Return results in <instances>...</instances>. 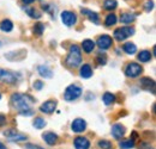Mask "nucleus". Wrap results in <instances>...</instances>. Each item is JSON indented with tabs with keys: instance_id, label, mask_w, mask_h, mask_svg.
I'll return each mask as SVG.
<instances>
[{
	"instance_id": "f257e3e1",
	"label": "nucleus",
	"mask_w": 156,
	"mask_h": 149,
	"mask_svg": "<svg viewBox=\"0 0 156 149\" xmlns=\"http://www.w3.org/2000/svg\"><path fill=\"white\" fill-rule=\"evenodd\" d=\"M11 101H12V105H13L17 110H20V112H22V111H24V110L30 109V105H31V103H33L34 100H33V98L29 97V95L16 93L11 97Z\"/></svg>"
},
{
	"instance_id": "f03ea898",
	"label": "nucleus",
	"mask_w": 156,
	"mask_h": 149,
	"mask_svg": "<svg viewBox=\"0 0 156 149\" xmlns=\"http://www.w3.org/2000/svg\"><path fill=\"white\" fill-rule=\"evenodd\" d=\"M82 62V54H80V49L78 45H71L70 48V53L66 58V63L70 67H77L79 63Z\"/></svg>"
},
{
	"instance_id": "7ed1b4c3",
	"label": "nucleus",
	"mask_w": 156,
	"mask_h": 149,
	"mask_svg": "<svg viewBox=\"0 0 156 149\" xmlns=\"http://www.w3.org/2000/svg\"><path fill=\"white\" fill-rule=\"evenodd\" d=\"M80 94H82V88H80V87H78L76 85H70V86L65 90L64 98H65V100H67V101H72V100H76L77 98H79Z\"/></svg>"
},
{
	"instance_id": "20e7f679",
	"label": "nucleus",
	"mask_w": 156,
	"mask_h": 149,
	"mask_svg": "<svg viewBox=\"0 0 156 149\" xmlns=\"http://www.w3.org/2000/svg\"><path fill=\"white\" fill-rule=\"evenodd\" d=\"M135 34V29L131 28V26H122V28H119L114 31V38L117 41H124L127 37L132 36Z\"/></svg>"
},
{
	"instance_id": "39448f33",
	"label": "nucleus",
	"mask_w": 156,
	"mask_h": 149,
	"mask_svg": "<svg viewBox=\"0 0 156 149\" xmlns=\"http://www.w3.org/2000/svg\"><path fill=\"white\" fill-rule=\"evenodd\" d=\"M140 73H142V67L138 63H136V62L129 63L126 66V68H125V74L127 75V76H130V78H136Z\"/></svg>"
},
{
	"instance_id": "423d86ee",
	"label": "nucleus",
	"mask_w": 156,
	"mask_h": 149,
	"mask_svg": "<svg viewBox=\"0 0 156 149\" xmlns=\"http://www.w3.org/2000/svg\"><path fill=\"white\" fill-rule=\"evenodd\" d=\"M61 20L66 26H72L77 22V16L71 11H64L61 13Z\"/></svg>"
},
{
	"instance_id": "0eeeda50",
	"label": "nucleus",
	"mask_w": 156,
	"mask_h": 149,
	"mask_svg": "<svg viewBox=\"0 0 156 149\" xmlns=\"http://www.w3.org/2000/svg\"><path fill=\"white\" fill-rule=\"evenodd\" d=\"M0 80L5 81V82H9V84H15L17 81V78H16L15 74H12V73L0 68Z\"/></svg>"
},
{
	"instance_id": "6e6552de",
	"label": "nucleus",
	"mask_w": 156,
	"mask_h": 149,
	"mask_svg": "<svg viewBox=\"0 0 156 149\" xmlns=\"http://www.w3.org/2000/svg\"><path fill=\"white\" fill-rule=\"evenodd\" d=\"M71 128H72V131H73V132H83V131L85 130V128H87V123H85L84 119L77 118V119H75V121L72 122Z\"/></svg>"
},
{
	"instance_id": "1a4fd4ad",
	"label": "nucleus",
	"mask_w": 156,
	"mask_h": 149,
	"mask_svg": "<svg viewBox=\"0 0 156 149\" xmlns=\"http://www.w3.org/2000/svg\"><path fill=\"white\" fill-rule=\"evenodd\" d=\"M55 108H57V101L55 100H47L40 106V110L44 112V113H52V112H54Z\"/></svg>"
},
{
	"instance_id": "9d476101",
	"label": "nucleus",
	"mask_w": 156,
	"mask_h": 149,
	"mask_svg": "<svg viewBox=\"0 0 156 149\" xmlns=\"http://www.w3.org/2000/svg\"><path fill=\"white\" fill-rule=\"evenodd\" d=\"M112 43H113L112 37H109L108 35H102L101 37H98L96 44H98L101 49H108L112 45Z\"/></svg>"
},
{
	"instance_id": "9b49d317",
	"label": "nucleus",
	"mask_w": 156,
	"mask_h": 149,
	"mask_svg": "<svg viewBox=\"0 0 156 149\" xmlns=\"http://www.w3.org/2000/svg\"><path fill=\"white\" fill-rule=\"evenodd\" d=\"M5 136H7L9 138H10V141H24V140H27V137H25V135H23V134H18L16 130H13V129H11L10 131H5Z\"/></svg>"
},
{
	"instance_id": "f8f14e48",
	"label": "nucleus",
	"mask_w": 156,
	"mask_h": 149,
	"mask_svg": "<svg viewBox=\"0 0 156 149\" xmlns=\"http://www.w3.org/2000/svg\"><path fill=\"white\" fill-rule=\"evenodd\" d=\"M75 147L76 149H89L90 142L85 137H77L75 140Z\"/></svg>"
},
{
	"instance_id": "ddd939ff",
	"label": "nucleus",
	"mask_w": 156,
	"mask_h": 149,
	"mask_svg": "<svg viewBox=\"0 0 156 149\" xmlns=\"http://www.w3.org/2000/svg\"><path fill=\"white\" fill-rule=\"evenodd\" d=\"M112 135L114 138H121L125 135V128L121 124H114L112 127Z\"/></svg>"
},
{
	"instance_id": "4468645a",
	"label": "nucleus",
	"mask_w": 156,
	"mask_h": 149,
	"mask_svg": "<svg viewBox=\"0 0 156 149\" xmlns=\"http://www.w3.org/2000/svg\"><path fill=\"white\" fill-rule=\"evenodd\" d=\"M140 86L143 88H145V90H151L153 92L155 90V82L150 78H142L140 79Z\"/></svg>"
},
{
	"instance_id": "2eb2a0df",
	"label": "nucleus",
	"mask_w": 156,
	"mask_h": 149,
	"mask_svg": "<svg viewBox=\"0 0 156 149\" xmlns=\"http://www.w3.org/2000/svg\"><path fill=\"white\" fill-rule=\"evenodd\" d=\"M42 137H43V140L46 141V143L49 144V146L55 144V143H57V140H58V136H57L54 132H46V134L42 135Z\"/></svg>"
},
{
	"instance_id": "dca6fc26",
	"label": "nucleus",
	"mask_w": 156,
	"mask_h": 149,
	"mask_svg": "<svg viewBox=\"0 0 156 149\" xmlns=\"http://www.w3.org/2000/svg\"><path fill=\"white\" fill-rule=\"evenodd\" d=\"M82 47H83V50L85 53H91L95 48V42L91 41V39H85V41H83Z\"/></svg>"
},
{
	"instance_id": "f3484780",
	"label": "nucleus",
	"mask_w": 156,
	"mask_h": 149,
	"mask_svg": "<svg viewBox=\"0 0 156 149\" xmlns=\"http://www.w3.org/2000/svg\"><path fill=\"white\" fill-rule=\"evenodd\" d=\"M0 29H1L2 31H5V32H10V31H12V29H13V24H12L11 20L4 19V20L0 23Z\"/></svg>"
},
{
	"instance_id": "a211bd4d",
	"label": "nucleus",
	"mask_w": 156,
	"mask_h": 149,
	"mask_svg": "<svg viewBox=\"0 0 156 149\" xmlns=\"http://www.w3.org/2000/svg\"><path fill=\"white\" fill-rule=\"evenodd\" d=\"M93 75V71H91V67L89 65H83L82 68H80V76L84 78V79H88Z\"/></svg>"
},
{
	"instance_id": "6ab92c4d",
	"label": "nucleus",
	"mask_w": 156,
	"mask_h": 149,
	"mask_svg": "<svg viewBox=\"0 0 156 149\" xmlns=\"http://www.w3.org/2000/svg\"><path fill=\"white\" fill-rule=\"evenodd\" d=\"M39 73L41 76H43V78H48V79L53 76V72H52L47 66H40Z\"/></svg>"
},
{
	"instance_id": "aec40b11",
	"label": "nucleus",
	"mask_w": 156,
	"mask_h": 149,
	"mask_svg": "<svg viewBox=\"0 0 156 149\" xmlns=\"http://www.w3.org/2000/svg\"><path fill=\"white\" fill-rule=\"evenodd\" d=\"M124 51L126 53V54H130V55H133L137 51V47L133 44V43H131V42H129V43H125L124 44Z\"/></svg>"
},
{
	"instance_id": "412c9836",
	"label": "nucleus",
	"mask_w": 156,
	"mask_h": 149,
	"mask_svg": "<svg viewBox=\"0 0 156 149\" xmlns=\"http://www.w3.org/2000/svg\"><path fill=\"white\" fill-rule=\"evenodd\" d=\"M82 13H84V15H88V17L90 20H93L94 23H98V16L96 12H93V11H89V10H87V8H83L82 10Z\"/></svg>"
},
{
	"instance_id": "4be33fe9",
	"label": "nucleus",
	"mask_w": 156,
	"mask_h": 149,
	"mask_svg": "<svg viewBox=\"0 0 156 149\" xmlns=\"http://www.w3.org/2000/svg\"><path fill=\"white\" fill-rule=\"evenodd\" d=\"M102 99H103V103L106 105H111V104H113L115 101V95L109 93V92H106V93L103 94V98Z\"/></svg>"
},
{
	"instance_id": "5701e85b",
	"label": "nucleus",
	"mask_w": 156,
	"mask_h": 149,
	"mask_svg": "<svg viewBox=\"0 0 156 149\" xmlns=\"http://www.w3.org/2000/svg\"><path fill=\"white\" fill-rule=\"evenodd\" d=\"M119 146H120V148H122V149H131L133 146H135V140H132V138L124 140V141L120 142Z\"/></svg>"
},
{
	"instance_id": "b1692460",
	"label": "nucleus",
	"mask_w": 156,
	"mask_h": 149,
	"mask_svg": "<svg viewBox=\"0 0 156 149\" xmlns=\"http://www.w3.org/2000/svg\"><path fill=\"white\" fill-rule=\"evenodd\" d=\"M150 58H151V54H150V51H148V50H143V51H140L139 55H138V60H139L140 62H148V61H150Z\"/></svg>"
},
{
	"instance_id": "393cba45",
	"label": "nucleus",
	"mask_w": 156,
	"mask_h": 149,
	"mask_svg": "<svg viewBox=\"0 0 156 149\" xmlns=\"http://www.w3.org/2000/svg\"><path fill=\"white\" fill-rule=\"evenodd\" d=\"M25 12L31 17V18H36L39 19L41 17V15H40V12H37L35 8H33V7H29V6H27L25 7Z\"/></svg>"
},
{
	"instance_id": "a878e982",
	"label": "nucleus",
	"mask_w": 156,
	"mask_h": 149,
	"mask_svg": "<svg viewBox=\"0 0 156 149\" xmlns=\"http://www.w3.org/2000/svg\"><path fill=\"white\" fill-rule=\"evenodd\" d=\"M103 6H105V8L106 10H114L115 7L118 6V2L117 0H105V2H103Z\"/></svg>"
},
{
	"instance_id": "bb28decb",
	"label": "nucleus",
	"mask_w": 156,
	"mask_h": 149,
	"mask_svg": "<svg viewBox=\"0 0 156 149\" xmlns=\"http://www.w3.org/2000/svg\"><path fill=\"white\" fill-rule=\"evenodd\" d=\"M135 20V16L131 15V13H124L121 17H120V22L121 23H125V24H129L131 22Z\"/></svg>"
},
{
	"instance_id": "cd10ccee",
	"label": "nucleus",
	"mask_w": 156,
	"mask_h": 149,
	"mask_svg": "<svg viewBox=\"0 0 156 149\" xmlns=\"http://www.w3.org/2000/svg\"><path fill=\"white\" fill-rule=\"evenodd\" d=\"M115 23H117V16H115L114 13H111V15H108V16L106 17V20H105V24H106L107 26L114 25Z\"/></svg>"
},
{
	"instance_id": "c85d7f7f",
	"label": "nucleus",
	"mask_w": 156,
	"mask_h": 149,
	"mask_svg": "<svg viewBox=\"0 0 156 149\" xmlns=\"http://www.w3.org/2000/svg\"><path fill=\"white\" fill-rule=\"evenodd\" d=\"M34 127L36 128V129H42V128H44L46 127V121L43 119V118H36L35 121H34Z\"/></svg>"
},
{
	"instance_id": "c756f323",
	"label": "nucleus",
	"mask_w": 156,
	"mask_h": 149,
	"mask_svg": "<svg viewBox=\"0 0 156 149\" xmlns=\"http://www.w3.org/2000/svg\"><path fill=\"white\" fill-rule=\"evenodd\" d=\"M43 30H44V25L41 24V23H37V24L34 26V34L37 35V36H41V35H42Z\"/></svg>"
},
{
	"instance_id": "7c9ffc66",
	"label": "nucleus",
	"mask_w": 156,
	"mask_h": 149,
	"mask_svg": "<svg viewBox=\"0 0 156 149\" xmlns=\"http://www.w3.org/2000/svg\"><path fill=\"white\" fill-rule=\"evenodd\" d=\"M98 147L101 149H112V143L107 140H102L98 142Z\"/></svg>"
},
{
	"instance_id": "2f4dec72",
	"label": "nucleus",
	"mask_w": 156,
	"mask_h": 149,
	"mask_svg": "<svg viewBox=\"0 0 156 149\" xmlns=\"http://www.w3.org/2000/svg\"><path fill=\"white\" fill-rule=\"evenodd\" d=\"M106 61H107V57H106V55L103 56H98V65H106Z\"/></svg>"
},
{
	"instance_id": "473e14b6",
	"label": "nucleus",
	"mask_w": 156,
	"mask_h": 149,
	"mask_svg": "<svg viewBox=\"0 0 156 149\" xmlns=\"http://www.w3.org/2000/svg\"><path fill=\"white\" fill-rule=\"evenodd\" d=\"M25 149H43L40 146H35V144H31V143H28L25 144Z\"/></svg>"
},
{
	"instance_id": "72a5a7b5",
	"label": "nucleus",
	"mask_w": 156,
	"mask_h": 149,
	"mask_svg": "<svg viewBox=\"0 0 156 149\" xmlns=\"http://www.w3.org/2000/svg\"><path fill=\"white\" fill-rule=\"evenodd\" d=\"M153 6H154V2L149 0V1L145 4V10H147V11H151V10H153Z\"/></svg>"
},
{
	"instance_id": "f704fd0d",
	"label": "nucleus",
	"mask_w": 156,
	"mask_h": 149,
	"mask_svg": "<svg viewBox=\"0 0 156 149\" xmlns=\"http://www.w3.org/2000/svg\"><path fill=\"white\" fill-rule=\"evenodd\" d=\"M42 86H43V82H41V81H35L34 82V88L35 90H41Z\"/></svg>"
},
{
	"instance_id": "c9c22d12",
	"label": "nucleus",
	"mask_w": 156,
	"mask_h": 149,
	"mask_svg": "<svg viewBox=\"0 0 156 149\" xmlns=\"http://www.w3.org/2000/svg\"><path fill=\"white\" fill-rule=\"evenodd\" d=\"M34 112H33V110L31 109H28V110H24V111L20 112V114H24V116H31Z\"/></svg>"
},
{
	"instance_id": "e433bc0d",
	"label": "nucleus",
	"mask_w": 156,
	"mask_h": 149,
	"mask_svg": "<svg viewBox=\"0 0 156 149\" xmlns=\"http://www.w3.org/2000/svg\"><path fill=\"white\" fill-rule=\"evenodd\" d=\"M139 149H154L150 144H148V143H142L140 146H139Z\"/></svg>"
},
{
	"instance_id": "4c0bfd02",
	"label": "nucleus",
	"mask_w": 156,
	"mask_h": 149,
	"mask_svg": "<svg viewBox=\"0 0 156 149\" xmlns=\"http://www.w3.org/2000/svg\"><path fill=\"white\" fill-rule=\"evenodd\" d=\"M6 123V117L4 114H0V127H2Z\"/></svg>"
},
{
	"instance_id": "58836bf2",
	"label": "nucleus",
	"mask_w": 156,
	"mask_h": 149,
	"mask_svg": "<svg viewBox=\"0 0 156 149\" xmlns=\"http://www.w3.org/2000/svg\"><path fill=\"white\" fill-rule=\"evenodd\" d=\"M35 0H23V2L24 4H31V2H34Z\"/></svg>"
},
{
	"instance_id": "ea45409f",
	"label": "nucleus",
	"mask_w": 156,
	"mask_h": 149,
	"mask_svg": "<svg viewBox=\"0 0 156 149\" xmlns=\"http://www.w3.org/2000/svg\"><path fill=\"white\" fill-rule=\"evenodd\" d=\"M0 149H6V147H5V146H4L1 142H0Z\"/></svg>"
},
{
	"instance_id": "a19ab883",
	"label": "nucleus",
	"mask_w": 156,
	"mask_h": 149,
	"mask_svg": "<svg viewBox=\"0 0 156 149\" xmlns=\"http://www.w3.org/2000/svg\"><path fill=\"white\" fill-rule=\"evenodd\" d=\"M0 99H1V94H0Z\"/></svg>"
},
{
	"instance_id": "79ce46f5",
	"label": "nucleus",
	"mask_w": 156,
	"mask_h": 149,
	"mask_svg": "<svg viewBox=\"0 0 156 149\" xmlns=\"http://www.w3.org/2000/svg\"><path fill=\"white\" fill-rule=\"evenodd\" d=\"M0 45H1V43H0Z\"/></svg>"
}]
</instances>
